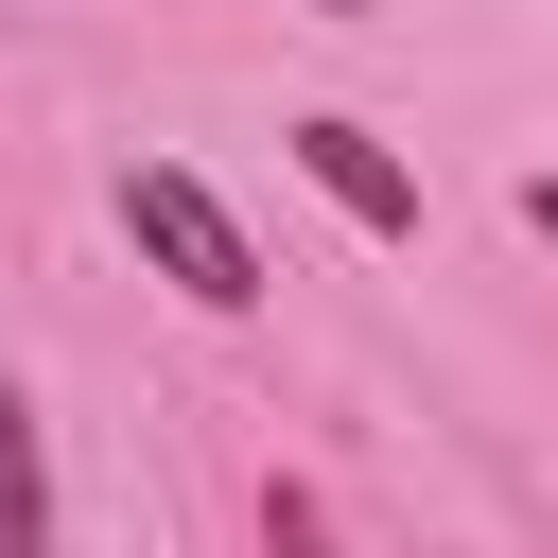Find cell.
Segmentation results:
<instances>
[{"mask_svg": "<svg viewBox=\"0 0 558 558\" xmlns=\"http://www.w3.org/2000/svg\"><path fill=\"white\" fill-rule=\"evenodd\" d=\"M122 244H140V262H157L192 314H262V244L227 227V192H209V174L140 157V174H122Z\"/></svg>", "mask_w": 558, "mask_h": 558, "instance_id": "1", "label": "cell"}, {"mask_svg": "<svg viewBox=\"0 0 558 558\" xmlns=\"http://www.w3.org/2000/svg\"><path fill=\"white\" fill-rule=\"evenodd\" d=\"M262 558H331L314 541V488H262Z\"/></svg>", "mask_w": 558, "mask_h": 558, "instance_id": "4", "label": "cell"}, {"mask_svg": "<svg viewBox=\"0 0 558 558\" xmlns=\"http://www.w3.org/2000/svg\"><path fill=\"white\" fill-rule=\"evenodd\" d=\"M0 558H35V418H17V384H0Z\"/></svg>", "mask_w": 558, "mask_h": 558, "instance_id": "3", "label": "cell"}, {"mask_svg": "<svg viewBox=\"0 0 558 558\" xmlns=\"http://www.w3.org/2000/svg\"><path fill=\"white\" fill-rule=\"evenodd\" d=\"M314 17H366V0H314Z\"/></svg>", "mask_w": 558, "mask_h": 558, "instance_id": "6", "label": "cell"}, {"mask_svg": "<svg viewBox=\"0 0 558 558\" xmlns=\"http://www.w3.org/2000/svg\"><path fill=\"white\" fill-rule=\"evenodd\" d=\"M296 174H314V192H331L349 227H384V244H418V174H401V157H384L366 122H331V105H314V122H296Z\"/></svg>", "mask_w": 558, "mask_h": 558, "instance_id": "2", "label": "cell"}, {"mask_svg": "<svg viewBox=\"0 0 558 558\" xmlns=\"http://www.w3.org/2000/svg\"><path fill=\"white\" fill-rule=\"evenodd\" d=\"M523 227H541V244H558V174H541V192H523Z\"/></svg>", "mask_w": 558, "mask_h": 558, "instance_id": "5", "label": "cell"}]
</instances>
